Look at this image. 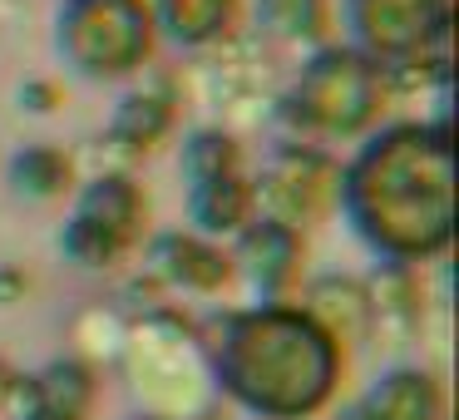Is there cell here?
<instances>
[{"label": "cell", "mask_w": 459, "mask_h": 420, "mask_svg": "<svg viewBox=\"0 0 459 420\" xmlns=\"http://www.w3.org/2000/svg\"><path fill=\"white\" fill-rule=\"evenodd\" d=\"M238 262L247 267L252 287L262 292V297L281 302V292L297 282L301 272V252H307V242H301L297 228H287V223H272V218H257L247 223V228L238 232Z\"/></svg>", "instance_id": "8"}, {"label": "cell", "mask_w": 459, "mask_h": 420, "mask_svg": "<svg viewBox=\"0 0 459 420\" xmlns=\"http://www.w3.org/2000/svg\"><path fill=\"white\" fill-rule=\"evenodd\" d=\"M143 218H149V198L139 193V183L124 173H104L80 193V208L65 223L60 248L80 267H114L139 242Z\"/></svg>", "instance_id": "6"}, {"label": "cell", "mask_w": 459, "mask_h": 420, "mask_svg": "<svg viewBox=\"0 0 459 420\" xmlns=\"http://www.w3.org/2000/svg\"><path fill=\"white\" fill-rule=\"evenodd\" d=\"M336 183H341V169L321 149H311V144H281L267 159L262 179L252 183V198L267 208L272 223H287V228L301 232L307 223H316L336 203Z\"/></svg>", "instance_id": "7"}, {"label": "cell", "mask_w": 459, "mask_h": 420, "mask_svg": "<svg viewBox=\"0 0 459 420\" xmlns=\"http://www.w3.org/2000/svg\"><path fill=\"white\" fill-rule=\"evenodd\" d=\"M262 31L281 40H321L331 31V0H257Z\"/></svg>", "instance_id": "16"}, {"label": "cell", "mask_w": 459, "mask_h": 420, "mask_svg": "<svg viewBox=\"0 0 459 420\" xmlns=\"http://www.w3.org/2000/svg\"><path fill=\"white\" fill-rule=\"evenodd\" d=\"M445 396L425 371H390L366 396V420H439Z\"/></svg>", "instance_id": "12"}, {"label": "cell", "mask_w": 459, "mask_h": 420, "mask_svg": "<svg viewBox=\"0 0 459 420\" xmlns=\"http://www.w3.org/2000/svg\"><path fill=\"white\" fill-rule=\"evenodd\" d=\"M188 213L198 223V232L218 238V232H242L257 213L252 198V179L238 169H212V173H193L188 179Z\"/></svg>", "instance_id": "9"}, {"label": "cell", "mask_w": 459, "mask_h": 420, "mask_svg": "<svg viewBox=\"0 0 459 420\" xmlns=\"http://www.w3.org/2000/svg\"><path fill=\"white\" fill-rule=\"evenodd\" d=\"M65 65L84 80H119L153 55L149 0H65L55 31Z\"/></svg>", "instance_id": "4"}, {"label": "cell", "mask_w": 459, "mask_h": 420, "mask_svg": "<svg viewBox=\"0 0 459 420\" xmlns=\"http://www.w3.org/2000/svg\"><path fill=\"white\" fill-rule=\"evenodd\" d=\"M351 228L380 258H435L455 238V144L449 124H395L351 159L336 183Z\"/></svg>", "instance_id": "1"}, {"label": "cell", "mask_w": 459, "mask_h": 420, "mask_svg": "<svg viewBox=\"0 0 459 420\" xmlns=\"http://www.w3.org/2000/svg\"><path fill=\"white\" fill-rule=\"evenodd\" d=\"M346 25L356 35L351 50L376 60L385 74L400 70H445V60L429 55L449 35V0H341Z\"/></svg>", "instance_id": "5"}, {"label": "cell", "mask_w": 459, "mask_h": 420, "mask_svg": "<svg viewBox=\"0 0 459 420\" xmlns=\"http://www.w3.org/2000/svg\"><path fill=\"white\" fill-rule=\"evenodd\" d=\"M11 183L21 198L50 203L74 183V163H70V153L50 149V144H30V149H21L11 159Z\"/></svg>", "instance_id": "14"}, {"label": "cell", "mask_w": 459, "mask_h": 420, "mask_svg": "<svg viewBox=\"0 0 459 420\" xmlns=\"http://www.w3.org/2000/svg\"><path fill=\"white\" fill-rule=\"evenodd\" d=\"M90 400H94V381L74 361H60L35 381V416L45 420H84Z\"/></svg>", "instance_id": "15"}, {"label": "cell", "mask_w": 459, "mask_h": 420, "mask_svg": "<svg viewBox=\"0 0 459 420\" xmlns=\"http://www.w3.org/2000/svg\"><path fill=\"white\" fill-rule=\"evenodd\" d=\"M341 376L336 331L307 307L262 302L222 321L218 381L247 410L272 420L311 416L331 400Z\"/></svg>", "instance_id": "2"}, {"label": "cell", "mask_w": 459, "mask_h": 420, "mask_svg": "<svg viewBox=\"0 0 459 420\" xmlns=\"http://www.w3.org/2000/svg\"><path fill=\"white\" fill-rule=\"evenodd\" d=\"M21 104L25 109H35V114H50L55 104H60V84H50V80H30L21 90Z\"/></svg>", "instance_id": "17"}, {"label": "cell", "mask_w": 459, "mask_h": 420, "mask_svg": "<svg viewBox=\"0 0 459 420\" xmlns=\"http://www.w3.org/2000/svg\"><path fill=\"white\" fill-rule=\"evenodd\" d=\"M390 94V74L376 60H366L351 45H321L307 65H301L297 84L281 100V124L311 139H351L366 134L380 119Z\"/></svg>", "instance_id": "3"}, {"label": "cell", "mask_w": 459, "mask_h": 420, "mask_svg": "<svg viewBox=\"0 0 459 420\" xmlns=\"http://www.w3.org/2000/svg\"><path fill=\"white\" fill-rule=\"evenodd\" d=\"M153 267L169 282H178L183 292H218L232 277V262L198 232H163L153 242Z\"/></svg>", "instance_id": "11"}, {"label": "cell", "mask_w": 459, "mask_h": 420, "mask_svg": "<svg viewBox=\"0 0 459 420\" xmlns=\"http://www.w3.org/2000/svg\"><path fill=\"white\" fill-rule=\"evenodd\" d=\"M169 129H173V100L143 90V94H129V100L114 109L109 144H119V149H129V153H149L163 144Z\"/></svg>", "instance_id": "13"}, {"label": "cell", "mask_w": 459, "mask_h": 420, "mask_svg": "<svg viewBox=\"0 0 459 420\" xmlns=\"http://www.w3.org/2000/svg\"><path fill=\"white\" fill-rule=\"evenodd\" d=\"M153 25H163V35L183 50H208L242 25V0H159Z\"/></svg>", "instance_id": "10"}]
</instances>
